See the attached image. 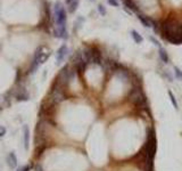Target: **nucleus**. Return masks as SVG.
I'll list each match as a JSON object with an SVG mask.
<instances>
[{
  "label": "nucleus",
  "mask_w": 182,
  "mask_h": 171,
  "mask_svg": "<svg viewBox=\"0 0 182 171\" xmlns=\"http://www.w3.org/2000/svg\"><path fill=\"white\" fill-rule=\"evenodd\" d=\"M66 99V91L65 88L62 87L60 84H58L57 82H55L52 84L51 90L49 92V103L52 104V105H58L60 104L62 102H64Z\"/></svg>",
  "instance_id": "nucleus-1"
},
{
  "label": "nucleus",
  "mask_w": 182,
  "mask_h": 171,
  "mask_svg": "<svg viewBox=\"0 0 182 171\" xmlns=\"http://www.w3.org/2000/svg\"><path fill=\"white\" fill-rule=\"evenodd\" d=\"M128 101L131 104H134L137 106H143L147 104L146 96L143 94L142 87L141 86H134L132 87L129 95H128Z\"/></svg>",
  "instance_id": "nucleus-2"
},
{
  "label": "nucleus",
  "mask_w": 182,
  "mask_h": 171,
  "mask_svg": "<svg viewBox=\"0 0 182 171\" xmlns=\"http://www.w3.org/2000/svg\"><path fill=\"white\" fill-rule=\"evenodd\" d=\"M74 74H75V68H71L69 65H65L59 71V73H58L55 82H57L62 87L66 88L68 86V83L71 82V80L73 79Z\"/></svg>",
  "instance_id": "nucleus-3"
},
{
  "label": "nucleus",
  "mask_w": 182,
  "mask_h": 171,
  "mask_svg": "<svg viewBox=\"0 0 182 171\" xmlns=\"http://www.w3.org/2000/svg\"><path fill=\"white\" fill-rule=\"evenodd\" d=\"M53 15H55V21H56L57 27H66V12L62 2L57 1L55 3Z\"/></svg>",
  "instance_id": "nucleus-4"
},
{
  "label": "nucleus",
  "mask_w": 182,
  "mask_h": 171,
  "mask_svg": "<svg viewBox=\"0 0 182 171\" xmlns=\"http://www.w3.org/2000/svg\"><path fill=\"white\" fill-rule=\"evenodd\" d=\"M67 53H68V48L66 47V45H63V46L57 50V54H56V61H57V64H60V63L65 59Z\"/></svg>",
  "instance_id": "nucleus-5"
},
{
  "label": "nucleus",
  "mask_w": 182,
  "mask_h": 171,
  "mask_svg": "<svg viewBox=\"0 0 182 171\" xmlns=\"http://www.w3.org/2000/svg\"><path fill=\"white\" fill-rule=\"evenodd\" d=\"M115 74H116L117 77H118L119 79L122 80V81L129 82V81L131 80V75L129 74V72H128V71H126L125 68H123L122 66H119V67H118V70H116Z\"/></svg>",
  "instance_id": "nucleus-6"
},
{
  "label": "nucleus",
  "mask_w": 182,
  "mask_h": 171,
  "mask_svg": "<svg viewBox=\"0 0 182 171\" xmlns=\"http://www.w3.org/2000/svg\"><path fill=\"white\" fill-rule=\"evenodd\" d=\"M15 98L17 101H21V102H25V101H28L30 99V95L27 94L24 88H21L18 89V91L15 94Z\"/></svg>",
  "instance_id": "nucleus-7"
},
{
  "label": "nucleus",
  "mask_w": 182,
  "mask_h": 171,
  "mask_svg": "<svg viewBox=\"0 0 182 171\" xmlns=\"http://www.w3.org/2000/svg\"><path fill=\"white\" fill-rule=\"evenodd\" d=\"M23 140H24V148L27 151L30 144V129L27 126H23Z\"/></svg>",
  "instance_id": "nucleus-8"
},
{
  "label": "nucleus",
  "mask_w": 182,
  "mask_h": 171,
  "mask_svg": "<svg viewBox=\"0 0 182 171\" xmlns=\"http://www.w3.org/2000/svg\"><path fill=\"white\" fill-rule=\"evenodd\" d=\"M7 162H8V165L12 168V169H16L17 168V158H16V154L14 152H10L7 156Z\"/></svg>",
  "instance_id": "nucleus-9"
},
{
  "label": "nucleus",
  "mask_w": 182,
  "mask_h": 171,
  "mask_svg": "<svg viewBox=\"0 0 182 171\" xmlns=\"http://www.w3.org/2000/svg\"><path fill=\"white\" fill-rule=\"evenodd\" d=\"M55 37L60 38V39H66L67 38L66 27H56V30H55Z\"/></svg>",
  "instance_id": "nucleus-10"
},
{
  "label": "nucleus",
  "mask_w": 182,
  "mask_h": 171,
  "mask_svg": "<svg viewBox=\"0 0 182 171\" xmlns=\"http://www.w3.org/2000/svg\"><path fill=\"white\" fill-rule=\"evenodd\" d=\"M158 55H159V58H160V61L164 63V64H167L169 62V55L166 53V50L164 49V48H159V52H158Z\"/></svg>",
  "instance_id": "nucleus-11"
},
{
  "label": "nucleus",
  "mask_w": 182,
  "mask_h": 171,
  "mask_svg": "<svg viewBox=\"0 0 182 171\" xmlns=\"http://www.w3.org/2000/svg\"><path fill=\"white\" fill-rule=\"evenodd\" d=\"M66 2H67V5H68V10H69V13H74V12L76 10V8H78L80 0H66Z\"/></svg>",
  "instance_id": "nucleus-12"
},
{
  "label": "nucleus",
  "mask_w": 182,
  "mask_h": 171,
  "mask_svg": "<svg viewBox=\"0 0 182 171\" xmlns=\"http://www.w3.org/2000/svg\"><path fill=\"white\" fill-rule=\"evenodd\" d=\"M123 3L125 5V7L126 8H129L130 10L132 12H135V13H138V7H137V5L134 3V1L133 0H123Z\"/></svg>",
  "instance_id": "nucleus-13"
},
{
  "label": "nucleus",
  "mask_w": 182,
  "mask_h": 171,
  "mask_svg": "<svg viewBox=\"0 0 182 171\" xmlns=\"http://www.w3.org/2000/svg\"><path fill=\"white\" fill-rule=\"evenodd\" d=\"M131 37L133 38V40H134L137 43H141V42H142V37H141L135 30H132V31H131Z\"/></svg>",
  "instance_id": "nucleus-14"
},
{
  "label": "nucleus",
  "mask_w": 182,
  "mask_h": 171,
  "mask_svg": "<svg viewBox=\"0 0 182 171\" xmlns=\"http://www.w3.org/2000/svg\"><path fill=\"white\" fill-rule=\"evenodd\" d=\"M138 18H139V21H140L146 27H151V25H150V21H149L148 17H146V16H143V15H139Z\"/></svg>",
  "instance_id": "nucleus-15"
},
{
  "label": "nucleus",
  "mask_w": 182,
  "mask_h": 171,
  "mask_svg": "<svg viewBox=\"0 0 182 171\" xmlns=\"http://www.w3.org/2000/svg\"><path fill=\"white\" fill-rule=\"evenodd\" d=\"M169 99H171V102H172V104H173V106H174V108L175 110H178L179 107H178V102H176V98H175V96H174V94L171 91V90H169Z\"/></svg>",
  "instance_id": "nucleus-16"
},
{
  "label": "nucleus",
  "mask_w": 182,
  "mask_h": 171,
  "mask_svg": "<svg viewBox=\"0 0 182 171\" xmlns=\"http://www.w3.org/2000/svg\"><path fill=\"white\" fill-rule=\"evenodd\" d=\"M174 73H175V77H176V79H179L180 81H182V71L179 68V67H174Z\"/></svg>",
  "instance_id": "nucleus-17"
},
{
  "label": "nucleus",
  "mask_w": 182,
  "mask_h": 171,
  "mask_svg": "<svg viewBox=\"0 0 182 171\" xmlns=\"http://www.w3.org/2000/svg\"><path fill=\"white\" fill-rule=\"evenodd\" d=\"M98 10H99V13L101 14L103 16L106 15V9H105V7L103 5H99V6H98Z\"/></svg>",
  "instance_id": "nucleus-18"
},
{
  "label": "nucleus",
  "mask_w": 182,
  "mask_h": 171,
  "mask_svg": "<svg viewBox=\"0 0 182 171\" xmlns=\"http://www.w3.org/2000/svg\"><path fill=\"white\" fill-rule=\"evenodd\" d=\"M108 3H109L110 6H113V7H118V6H119V3H118L117 0H108Z\"/></svg>",
  "instance_id": "nucleus-19"
},
{
  "label": "nucleus",
  "mask_w": 182,
  "mask_h": 171,
  "mask_svg": "<svg viewBox=\"0 0 182 171\" xmlns=\"http://www.w3.org/2000/svg\"><path fill=\"white\" fill-rule=\"evenodd\" d=\"M149 40H150V41H153V42L156 45L157 47H159V48H160V43L158 42V40H157L155 37H151V36H150V37H149Z\"/></svg>",
  "instance_id": "nucleus-20"
},
{
  "label": "nucleus",
  "mask_w": 182,
  "mask_h": 171,
  "mask_svg": "<svg viewBox=\"0 0 182 171\" xmlns=\"http://www.w3.org/2000/svg\"><path fill=\"white\" fill-rule=\"evenodd\" d=\"M6 132H7L6 128H5V127H2V126H0V137H3V136L6 135Z\"/></svg>",
  "instance_id": "nucleus-21"
},
{
  "label": "nucleus",
  "mask_w": 182,
  "mask_h": 171,
  "mask_svg": "<svg viewBox=\"0 0 182 171\" xmlns=\"http://www.w3.org/2000/svg\"><path fill=\"white\" fill-rule=\"evenodd\" d=\"M33 171H43V169H42V167H41V164H35V167H34V169H33Z\"/></svg>",
  "instance_id": "nucleus-22"
},
{
  "label": "nucleus",
  "mask_w": 182,
  "mask_h": 171,
  "mask_svg": "<svg viewBox=\"0 0 182 171\" xmlns=\"http://www.w3.org/2000/svg\"><path fill=\"white\" fill-rule=\"evenodd\" d=\"M17 171H23V170H22V168H18V169H17Z\"/></svg>",
  "instance_id": "nucleus-23"
}]
</instances>
